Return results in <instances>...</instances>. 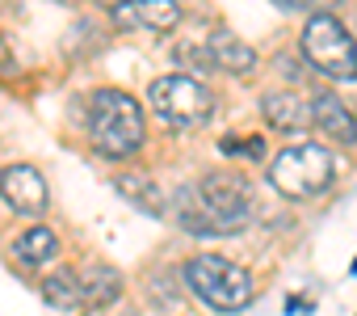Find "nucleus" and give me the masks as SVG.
I'll use <instances>...</instances> for the list:
<instances>
[{"mask_svg":"<svg viewBox=\"0 0 357 316\" xmlns=\"http://www.w3.org/2000/svg\"><path fill=\"white\" fill-rule=\"evenodd\" d=\"M84 131L93 152L109 156V161H126L147 139L143 110L126 89H97L84 97Z\"/></svg>","mask_w":357,"mask_h":316,"instance_id":"obj_1","label":"nucleus"},{"mask_svg":"<svg viewBox=\"0 0 357 316\" xmlns=\"http://www.w3.org/2000/svg\"><path fill=\"white\" fill-rule=\"evenodd\" d=\"M332 182H336V161L324 143H294V148L278 152L269 165V186L294 203L319 199Z\"/></svg>","mask_w":357,"mask_h":316,"instance_id":"obj_2","label":"nucleus"},{"mask_svg":"<svg viewBox=\"0 0 357 316\" xmlns=\"http://www.w3.org/2000/svg\"><path fill=\"white\" fill-rule=\"evenodd\" d=\"M185 287L215 312H240L252 303V274L219 253H198L181 266Z\"/></svg>","mask_w":357,"mask_h":316,"instance_id":"obj_3","label":"nucleus"},{"mask_svg":"<svg viewBox=\"0 0 357 316\" xmlns=\"http://www.w3.org/2000/svg\"><path fill=\"white\" fill-rule=\"evenodd\" d=\"M298 47H303V59L319 76L340 80V85L344 80H357V38L332 13H311L307 26H303Z\"/></svg>","mask_w":357,"mask_h":316,"instance_id":"obj_4","label":"nucleus"},{"mask_svg":"<svg viewBox=\"0 0 357 316\" xmlns=\"http://www.w3.org/2000/svg\"><path fill=\"white\" fill-rule=\"evenodd\" d=\"M147 101H151L160 122L181 127V131L206 127L215 118V106H219L215 93L202 80H194V76H160V80H151Z\"/></svg>","mask_w":357,"mask_h":316,"instance_id":"obj_5","label":"nucleus"},{"mask_svg":"<svg viewBox=\"0 0 357 316\" xmlns=\"http://www.w3.org/2000/svg\"><path fill=\"white\" fill-rule=\"evenodd\" d=\"M198 190H202V199H206V207H211V215L219 220L223 232H240L252 220V190L240 173H231V169L206 173L198 182Z\"/></svg>","mask_w":357,"mask_h":316,"instance_id":"obj_6","label":"nucleus"},{"mask_svg":"<svg viewBox=\"0 0 357 316\" xmlns=\"http://www.w3.org/2000/svg\"><path fill=\"white\" fill-rule=\"evenodd\" d=\"M0 199H5L17 215H47L51 190L34 165H9L0 169Z\"/></svg>","mask_w":357,"mask_h":316,"instance_id":"obj_7","label":"nucleus"},{"mask_svg":"<svg viewBox=\"0 0 357 316\" xmlns=\"http://www.w3.org/2000/svg\"><path fill=\"white\" fill-rule=\"evenodd\" d=\"M114 26L118 30H151V34H164L181 22V5L176 0H118L109 9Z\"/></svg>","mask_w":357,"mask_h":316,"instance_id":"obj_8","label":"nucleus"},{"mask_svg":"<svg viewBox=\"0 0 357 316\" xmlns=\"http://www.w3.org/2000/svg\"><path fill=\"white\" fill-rule=\"evenodd\" d=\"M311 122L319 127V135H328L332 143H357V118L353 110L336 97V93H319L311 97Z\"/></svg>","mask_w":357,"mask_h":316,"instance_id":"obj_9","label":"nucleus"},{"mask_svg":"<svg viewBox=\"0 0 357 316\" xmlns=\"http://www.w3.org/2000/svg\"><path fill=\"white\" fill-rule=\"evenodd\" d=\"M172 220L181 224L185 232H194V236H223V228L211 215V207H206V199H202L198 186H181V190L172 194Z\"/></svg>","mask_w":357,"mask_h":316,"instance_id":"obj_10","label":"nucleus"},{"mask_svg":"<svg viewBox=\"0 0 357 316\" xmlns=\"http://www.w3.org/2000/svg\"><path fill=\"white\" fill-rule=\"evenodd\" d=\"M261 114H265V122H269L273 131H303V127L311 122V106H307L298 93H290V89L265 93V97H261Z\"/></svg>","mask_w":357,"mask_h":316,"instance_id":"obj_11","label":"nucleus"},{"mask_svg":"<svg viewBox=\"0 0 357 316\" xmlns=\"http://www.w3.org/2000/svg\"><path fill=\"white\" fill-rule=\"evenodd\" d=\"M206 47H211V64H215V72H231V76H248V72H257V51H252L248 43H240L236 34L219 30V34L206 38Z\"/></svg>","mask_w":357,"mask_h":316,"instance_id":"obj_12","label":"nucleus"},{"mask_svg":"<svg viewBox=\"0 0 357 316\" xmlns=\"http://www.w3.org/2000/svg\"><path fill=\"white\" fill-rule=\"evenodd\" d=\"M80 295H84V308H109L122 295V274L105 261H89L80 270Z\"/></svg>","mask_w":357,"mask_h":316,"instance_id":"obj_13","label":"nucleus"},{"mask_svg":"<svg viewBox=\"0 0 357 316\" xmlns=\"http://www.w3.org/2000/svg\"><path fill=\"white\" fill-rule=\"evenodd\" d=\"M114 190H118V194H126V203L143 207L147 215H164V211H168V203H164V194H160L155 178H151V173H143V169H126V173H118V178H114Z\"/></svg>","mask_w":357,"mask_h":316,"instance_id":"obj_14","label":"nucleus"},{"mask_svg":"<svg viewBox=\"0 0 357 316\" xmlns=\"http://www.w3.org/2000/svg\"><path fill=\"white\" fill-rule=\"evenodd\" d=\"M55 253H59V232L47 228V224L26 228V232L13 240V257H17L22 266H43V261H51Z\"/></svg>","mask_w":357,"mask_h":316,"instance_id":"obj_15","label":"nucleus"},{"mask_svg":"<svg viewBox=\"0 0 357 316\" xmlns=\"http://www.w3.org/2000/svg\"><path fill=\"white\" fill-rule=\"evenodd\" d=\"M43 299H47L51 308H59V312L80 308V303H84V295H80V274H72V270H51V274L43 278Z\"/></svg>","mask_w":357,"mask_h":316,"instance_id":"obj_16","label":"nucleus"},{"mask_svg":"<svg viewBox=\"0 0 357 316\" xmlns=\"http://www.w3.org/2000/svg\"><path fill=\"white\" fill-rule=\"evenodd\" d=\"M278 9H290V13H328V9H336L340 0H273Z\"/></svg>","mask_w":357,"mask_h":316,"instance_id":"obj_17","label":"nucleus"},{"mask_svg":"<svg viewBox=\"0 0 357 316\" xmlns=\"http://www.w3.org/2000/svg\"><path fill=\"white\" fill-rule=\"evenodd\" d=\"M219 148H223L227 156H236V152H244V156H252V161H261V156H265V139H261V135H252L248 143H240V139H223Z\"/></svg>","mask_w":357,"mask_h":316,"instance_id":"obj_18","label":"nucleus"},{"mask_svg":"<svg viewBox=\"0 0 357 316\" xmlns=\"http://www.w3.org/2000/svg\"><path fill=\"white\" fill-rule=\"evenodd\" d=\"M147 291H151V299H160V295H164V308H172V303H176V295H172V287H168V278H164V274H160V278L151 274V278H147Z\"/></svg>","mask_w":357,"mask_h":316,"instance_id":"obj_19","label":"nucleus"},{"mask_svg":"<svg viewBox=\"0 0 357 316\" xmlns=\"http://www.w3.org/2000/svg\"><path fill=\"white\" fill-rule=\"evenodd\" d=\"M0 72H13V55H9V47H5V38H0Z\"/></svg>","mask_w":357,"mask_h":316,"instance_id":"obj_20","label":"nucleus"},{"mask_svg":"<svg viewBox=\"0 0 357 316\" xmlns=\"http://www.w3.org/2000/svg\"><path fill=\"white\" fill-rule=\"evenodd\" d=\"M97 5H109V9H114V5H118V0H97Z\"/></svg>","mask_w":357,"mask_h":316,"instance_id":"obj_21","label":"nucleus"}]
</instances>
